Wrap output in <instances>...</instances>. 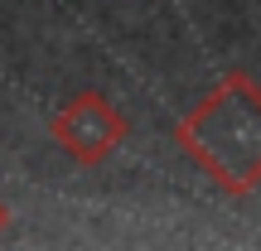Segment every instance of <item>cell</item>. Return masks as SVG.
Returning <instances> with one entry per match:
<instances>
[{"mask_svg":"<svg viewBox=\"0 0 261 251\" xmlns=\"http://www.w3.org/2000/svg\"><path fill=\"white\" fill-rule=\"evenodd\" d=\"M174 145L227 198L256 193L261 188V82L252 73H227L203 102H194L179 116Z\"/></svg>","mask_w":261,"mask_h":251,"instance_id":"6da1fadb","label":"cell"},{"mask_svg":"<svg viewBox=\"0 0 261 251\" xmlns=\"http://www.w3.org/2000/svg\"><path fill=\"white\" fill-rule=\"evenodd\" d=\"M48 135L58 140V150H63L73 164L92 169V164H107V159L121 150V140L130 135V121L107 92H77L54 111Z\"/></svg>","mask_w":261,"mask_h":251,"instance_id":"7a4b0ae2","label":"cell"},{"mask_svg":"<svg viewBox=\"0 0 261 251\" xmlns=\"http://www.w3.org/2000/svg\"><path fill=\"white\" fill-rule=\"evenodd\" d=\"M5 227H10V208L0 203V232H5Z\"/></svg>","mask_w":261,"mask_h":251,"instance_id":"3957f363","label":"cell"}]
</instances>
